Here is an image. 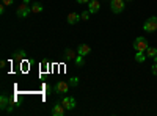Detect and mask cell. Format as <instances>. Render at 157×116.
Returning a JSON list of instances; mask_svg holds the SVG:
<instances>
[{
  "mask_svg": "<svg viewBox=\"0 0 157 116\" xmlns=\"http://www.w3.org/2000/svg\"><path fill=\"white\" fill-rule=\"evenodd\" d=\"M90 14H91V13H90V9H88V11H83L80 16H82V19H83V21H88V19H90Z\"/></svg>",
  "mask_w": 157,
  "mask_h": 116,
  "instance_id": "obj_18",
  "label": "cell"
},
{
  "mask_svg": "<svg viewBox=\"0 0 157 116\" xmlns=\"http://www.w3.org/2000/svg\"><path fill=\"white\" fill-rule=\"evenodd\" d=\"M13 2H14V0H2V5L10 6V5H13Z\"/></svg>",
  "mask_w": 157,
  "mask_h": 116,
  "instance_id": "obj_20",
  "label": "cell"
},
{
  "mask_svg": "<svg viewBox=\"0 0 157 116\" xmlns=\"http://www.w3.org/2000/svg\"><path fill=\"white\" fill-rule=\"evenodd\" d=\"M126 2H134V0H126Z\"/></svg>",
  "mask_w": 157,
  "mask_h": 116,
  "instance_id": "obj_25",
  "label": "cell"
},
{
  "mask_svg": "<svg viewBox=\"0 0 157 116\" xmlns=\"http://www.w3.org/2000/svg\"><path fill=\"white\" fill-rule=\"evenodd\" d=\"M14 55H16V60H24L25 58V52H24V50H17Z\"/></svg>",
  "mask_w": 157,
  "mask_h": 116,
  "instance_id": "obj_16",
  "label": "cell"
},
{
  "mask_svg": "<svg viewBox=\"0 0 157 116\" xmlns=\"http://www.w3.org/2000/svg\"><path fill=\"white\" fill-rule=\"evenodd\" d=\"M143 30L148 32V33H154L157 30V17L155 16H151L145 21V24H143Z\"/></svg>",
  "mask_w": 157,
  "mask_h": 116,
  "instance_id": "obj_3",
  "label": "cell"
},
{
  "mask_svg": "<svg viewBox=\"0 0 157 116\" xmlns=\"http://www.w3.org/2000/svg\"><path fill=\"white\" fill-rule=\"evenodd\" d=\"M90 52H91V47L88 44H80L77 47V55H80V57H86L90 55Z\"/></svg>",
  "mask_w": 157,
  "mask_h": 116,
  "instance_id": "obj_8",
  "label": "cell"
},
{
  "mask_svg": "<svg viewBox=\"0 0 157 116\" xmlns=\"http://www.w3.org/2000/svg\"><path fill=\"white\" fill-rule=\"evenodd\" d=\"M0 66L5 68V66H6V61H5V60H2V63H0Z\"/></svg>",
  "mask_w": 157,
  "mask_h": 116,
  "instance_id": "obj_24",
  "label": "cell"
},
{
  "mask_svg": "<svg viewBox=\"0 0 157 116\" xmlns=\"http://www.w3.org/2000/svg\"><path fill=\"white\" fill-rule=\"evenodd\" d=\"M148 47H149V44H148V39H146V38H143V36L135 38V41H134V49H135V52H146Z\"/></svg>",
  "mask_w": 157,
  "mask_h": 116,
  "instance_id": "obj_2",
  "label": "cell"
},
{
  "mask_svg": "<svg viewBox=\"0 0 157 116\" xmlns=\"http://www.w3.org/2000/svg\"><path fill=\"white\" fill-rule=\"evenodd\" d=\"M8 107H10V99H8L5 94H2V96H0V108L5 111Z\"/></svg>",
  "mask_w": 157,
  "mask_h": 116,
  "instance_id": "obj_11",
  "label": "cell"
},
{
  "mask_svg": "<svg viewBox=\"0 0 157 116\" xmlns=\"http://www.w3.org/2000/svg\"><path fill=\"white\" fill-rule=\"evenodd\" d=\"M75 54H74V50L72 49H66V50H64V58H66L68 61H71V60H75Z\"/></svg>",
  "mask_w": 157,
  "mask_h": 116,
  "instance_id": "obj_12",
  "label": "cell"
},
{
  "mask_svg": "<svg viewBox=\"0 0 157 116\" xmlns=\"http://www.w3.org/2000/svg\"><path fill=\"white\" fill-rule=\"evenodd\" d=\"M77 3H85V5H88L90 3V0H75Z\"/></svg>",
  "mask_w": 157,
  "mask_h": 116,
  "instance_id": "obj_22",
  "label": "cell"
},
{
  "mask_svg": "<svg viewBox=\"0 0 157 116\" xmlns=\"http://www.w3.org/2000/svg\"><path fill=\"white\" fill-rule=\"evenodd\" d=\"M43 5L39 3V2H35V3H32V13H43Z\"/></svg>",
  "mask_w": 157,
  "mask_h": 116,
  "instance_id": "obj_14",
  "label": "cell"
},
{
  "mask_svg": "<svg viewBox=\"0 0 157 116\" xmlns=\"http://www.w3.org/2000/svg\"><path fill=\"white\" fill-rule=\"evenodd\" d=\"M30 11H32L30 0H24L22 5H19V6H17V9H16V14H17V17L25 19V17H27V16L30 14Z\"/></svg>",
  "mask_w": 157,
  "mask_h": 116,
  "instance_id": "obj_1",
  "label": "cell"
},
{
  "mask_svg": "<svg viewBox=\"0 0 157 116\" xmlns=\"http://www.w3.org/2000/svg\"><path fill=\"white\" fill-rule=\"evenodd\" d=\"M61 104L66 110H74L75 108V99L74 97H69V96H63L61 99Z\"/></svg>",
  "mask_w": 157,
  "mask_h": 116,
  "instance_id": "obj_6",
  "label": "cell"
},
{
  "mask_svg": "<svg viewBox=\"0 0 157 116\" xmlns=\"http://www.w3.org/2000/svg\"><path fill=\"white\" fill-rule=\"evenodd\" d=\"M145 54H146V57H149V58H155V57H157V47H148Z\"/></svg>",
  "mask_w": 157,
  "mask_h": 116,
  "instance_id": "obj_13",
  "label": "cell"
},
{
  "mask_svg": "<svg viewBox=\"0 0 157 116\" xmlns=\"http://www.w3.org/2000/svg\"><path fill=\"white\" fill-rule=\"evenodd\" d=\"M83 58H85V57H80V55H77V57H75V64H77V66H82Z\"/></svg>",
  "mask_w": 157,
  "mask_h": 116,
  "instance_id": "obj_17",
  "label": "cell"
},
{
  "mask_svg": "<svg viewBox=\"0 0 157 116\" xmlns=\"http://www.w3.org/2000/svg\"><path fill=\"white\" fill-rule=\"evenodd\" d=\"M124 8H126V0H112L110 2V9L115 13V14L123 13Z\"/></svg>",
  "mask_w": 157,
  "mask_h": 116,
  "instance_id": "obj_4",
  "label": "cell"
},
{
  "mask_svg": "<svg viewBox=\"0 0 157 116\" xmlns=\"http://www.w3.org/2000/svg\"><path fill=\"white\" fill-rule=\"evenodd\" d=\"M69 85H72V86H77V85H78V77H72V79H71V82H69Z\"/></svg>",
  "mask_w": 157,
  "mask_h": 116,
  "instance_id": "obj_19",
  "label": "cell"
},
{
  "mask_svg": "<svg viewBox=\"0 0 157 116\" xmlns=\"http://www.w3.org/2000/svg\"><path fill=\"white\" fill-rule=\"evenodd\" d=\"M145 60H146V54L145 52H137L135 54V61L137 63H143Z\"/></svg>",
  "mask_w": 157,
  "mask_h": 116,
  "instance_id": "obj_15",
  "label": "cell"
},
{
  "mask_svg": "<svg viewBox=\"0 0 157 116\" xmlns=\"http://www.w3.org/2000/svg\"><path fill=\"white\" fill-rule=\"evenodd\" d=\"M0 14H5V5L0 6Z\"/></svg>",
  "mask_w": 157,
  "mask_h": 116,
  "instance_id": "obj_23",
  "label": "cell"
},
{
  "mask_svg": "<svg viewBox=\"0 0 157 116\" xmlns=\"http://www.w3.org/2000/svg\"><path fill=\"white\" fill-rule=\"evenodd\" d=\"M80 19H82V16H80V14H77V13H71V14H68V24H69V25L77 24Z\"/></svg>",
  "mask_w": 157,
  "mask_h": 116,
  "instance_id": "obj_10",
  "label": "cell"
},
{
  "mask_svg": "<svg viewBox=\"0 0 157 116\" xmlns=\"http://www.w3.org/2000/svg\"><path fill=\"white\" fill-rule=\"evenodd\" d=\"M88 9L90 13H98L101 9V3H99V0H90V3H88Z\"/></svg>",
  "mask_w": 157,
  "mask_h": 116,
  "instance_id": "obj_9",
  "label": "cell"
},
{
  "mask_svg": "<svg viewBox=\"0 0 157 116\" xmlns=\"http://www.w3.org/2000/svg\"><path fill=\"white\" fill-rule=\"evenodd\" d=\"M152 74H154V75H157V63H154V64H152Z\"/></svg>",
  "mask_w": 157,
  "mask_h": 116,
  "instance_id": "obj_21",
  "label": "cell"
},
{
  "mask_svg": "<svg viewBox=\"0 0 157 116\" xmlns=\"http://www.w3.org/2000/svg\"><path fill=\"white\" fill-rule=\"evenodd\" d=\"M64 111H66V108L63 107V104H55L54 107H52V110H50V113L54 116H63Z\"/></svg>",
  "mask_w": 157,
  "mask_h": 116,
  "instance_id": "obj_7",
  "label": "cell"
},
{
  "mask_svg": "<svg viewBox=\"0 0 157 116\" xmlns=\"http://www.w3.org/2000/svg\"><path fill=\"white\" fill-rule=\"evenodd\" d=\"M69 91V83L68 82H64V80H60L57 85H55V93L57 94H61V96H64Z\"/></svg>",
  "mask_w": 157,
  "mask_h": 116,
  "instance_id": "obj_5",
  "label": "cell"
}]
</instances>
